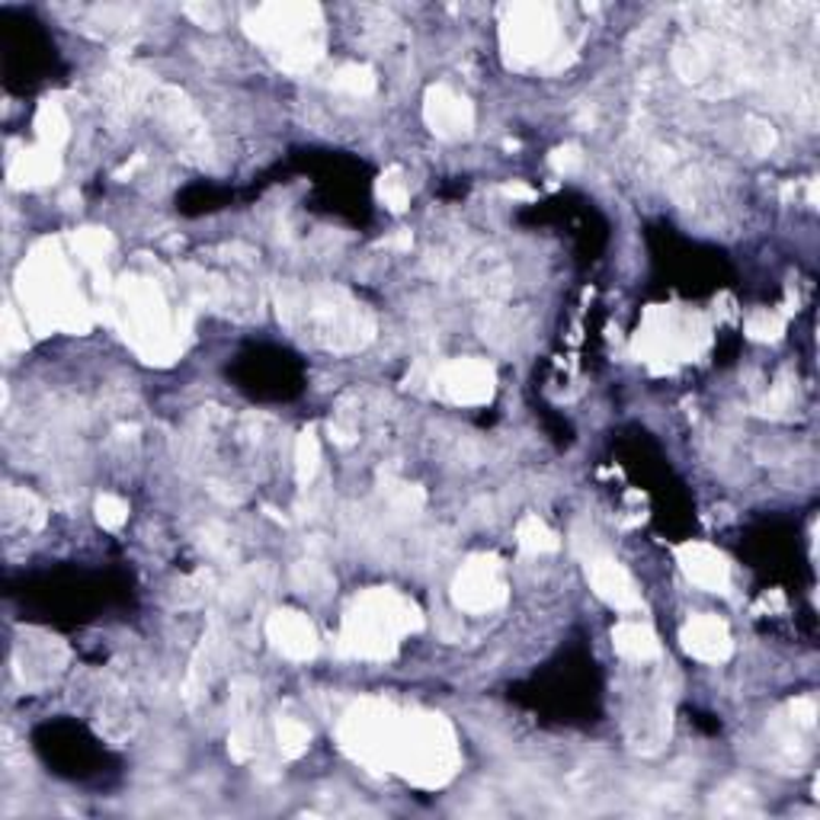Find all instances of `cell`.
I'll return each instance as SVG.
<instances>
[{
	"label": "cell",
	"mask_w": 820,
	"mask_h": 820,
	"mask_svg": "<svg viewBox=\"0 0 820 820\" xmlns=\"http://www.w3.org/2000/svg\"><path fill=\"white\" fill-rule=\"evenodd\" d=\"M455 597H459V605L481 612L500 603L504 584L497 580V570L490 567V562H472L455 584Z\"/></svg>",
	"instance_id": "3957f363"
},
{
	"label": "cell",
	"mask_w": 820,
	"mask_h": 820,
	"mask_svg": "<svg viewBox=\"0 0 820 820\" xmlns=\"http://www.w3.org/2000/svg\"><path fill=\"white\" fill-rule=\"evenodd\" d=\"M519 542H522V548H529V552H552V548L558 545L555 535L548 532V526L535 517H529L519 526Z\"/></svg>",
	"instance_id": "8fae6325"
},
{
	"label": "cell",
	"mask_w": 820,
	"mask_h": 820,
	"mask_svg": "<svg viewBox=\"0 0 820 820\" xmlns=\"http://www.w3.org/2000/svg\"><path fill=\"white\" fill-rule=\"evenodd\" d=\"M414 605L394 593H372L346 622V642L356 654L382 657L389 654L394 638L414 625Z\"/></svg>",
	"instance_id": "6da1fadb"
},
{
	"label": "cell",
	"mask_w": 820,
	"mask_h": 820,
	"mask_svg": "<svg viewBox=\"0 0 820 820\" xmlns=\"http://www.w3.org/2000/svg\"><path fill=\"white\" fill-rule=\"evenodd\" d=\"M279 740H282V750L286 753H302L304 747H308V731H304L299 721H282L279 725Z\"/></svg>",
	"instance_id": "7c38bea8"
},
{
	"label": "cell",
	"mask_w": 820,
	"mask_h": 820,
	"mask_svg": "<svg viewBox=\"0 0 820 820\" xmlns=\"http://www.w3.org/2000/svg\"><path fill=\"white\" fill-rule=\"evenodd\" d=\"M615 650L632 657V660H648L657 654V638L654 632L638 625V622H628V625H619L615 628Z\"/></svg>",
	"instance_id": "30bf717a"
},
{
	"label": "cell",
	"mask_w": 820,
	"mask_h": 820,
	"mask_svg": "<svg viewBox=\"0 0 820 820\" xmlns=\"http://www.w3.org/2000/svg\"><path fill=\"white\" fill-rule=\"evenodd\" d=\"M446 389L459 401H481L490 394V372L477 362H462L446 372Z\"/></svg>",
	"instance_id": "9c48e42d"
},
{
	"label": "cell",
	"mask_w": 820,
	"mask_h": 820,
	"mask_svg": "<svg viewBox=\"0 0 820 820\" xmlns=\"http://www.w3.org/2000/svg\"><path fill=\"white\" fill-rule=\"evenodd\" d=\"M314 465H317V442L311 436H302L299 439V472H302V477L311 475Z\"/></svg>",
	"instance_id": "9a60e30c"
},
{
	"label": "cell",
	"mask_w": 820,
	"mask_h": 820,
	"mask_svg": "<svg viewBox=\"0 0 820 820\" xmlns=\"http://www.w3.org/2000/svg\"><path fill=\"white\" fill-rule=\"evenodd\" d=\"M407 183L397 176V173H389V176H382V199L389 203L391 209H404L407 206Z\"/></svg>",
	"instance_id": "4fadbf2b"
},
{
	"label": "cell",
	"mask_w": 820,
	"mask_h": 820,
	"mask_svg": "<svg viewBox=\"0 0 820 820\" xmlns=\"http://www.w3.org/2000/svg\"><path fill=\"white\" fill-rule=\"evenodd\" d=\"M590 584L605 603H612L615 609H635L638 605V590H635L632 577L615 562L590 564Z\"/></svg>",
	"instance_id": "8992f818"
},
{
	"label": "cell",
	"mask_w": 820,
	"mask_h": 820,
	"mask_svg": "<svg viewBox=\"0 0 820 820\" xmlns=\"http://www.w3.org/2000/svg\"><path fill=\"white\" fill-rule=\"evenodd\" d=\"M427 119L439 135L455 138V135H465L472 129V106L462 96L449 93L446 86H439L427 96Z\"/></svg>",
	"instance_id": "277c9868"
},
{
	"label": "cell",
	"mask_w": 820,
	"mask_h": 820,
	"mask_svg": "<svg viewBox=\"0 0 820 820\" xmlns=\"http://www.w3.org/2000/svg\"><path fill=\"white\" fill-rule=\"evenodd\" d=\"M683 567L692 584H698L702 590H725L728 584V564L708 545H690L683 552Z\"/></svg>",
	"instance_id": "ba28073f"
},
{
	"label": "cell",
	"mask_w": 820,
	"mask_h": 820,
	"mask_svg": "<svg viewBox=\"0 0 820 820\" xmlns=\"http://www.w3.org/2000/svg\"><path fill=\"white\" fill-rule=\"evenodd\" d=\"M269 635L279 645L282 654L289 657H311L314 654V628L308 625V619H302L299 612H279L269 622Z\"/></svg>",
	"instance_id": "52a82bcc"
},
{
	"label": "cell",
	"mask_w": 820,
	"mask_h": 820,
	"mask_svg": "<svg viewBox=\"0 0 820 820\" xmlns=\"http://www.w3.org/2000/svg\"><path fill=\"white\" fill-rule=\"evenodd\" d=\"M683 642H686L692 657H698V660H725L728 650H731L728 628L715 615L692 619L690 625H686V632H683Z\"/></svg>",
	"instance_id": "5b68a950"
},
{
	"label": "cell",
	"mask_w": 820,
	"mask_h": 820,
	"mask_svg": "<svg viewBox=\"0 0 820 820\" xmlns=\"http://www.w3.org/2000/svg\"><path fill=\"white\" fill-rule=\"evenodd\" d=\"M100 519H103V526H119L126 519V504H119L113 497H103L100 500Z\"/></svg>",
	"instance_id": "2e32d148"
},
{
	"label": "cell",
	"mask_w": 820,
	"mask_h": 820,
	"mask_svg": "<svg viewBox=\"0 0 820 820\" xmlns=\"http://www.w3.org/2000/svg\"><path fill=\"white\" fill-rule=\"evenodd\" d=\"M510 48L519 58H542L548 51V45L555 39L552 30V16L545 7H519L513 10V23L507 30Z\"/></svg>",
	"instance_id": "7a4b0ae2"
},
{
	"label": "cell",
	"mask_w": 820,
	"mask_h": 820,
	"mask_svg": "<svg viewBox=\"0 0 820 820\" xmlns=\"http://www.w3.org/2000/svg\"><path fill=\"white\" fill-rule=\"evenodd\" d=\"M334 84L344 86V90H353V93H366L372 86V78H369L366 68H344Z\"/></svg>",
	"instance_id": "5bb4252c"
}]
</instances>
